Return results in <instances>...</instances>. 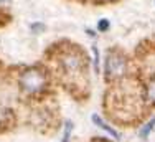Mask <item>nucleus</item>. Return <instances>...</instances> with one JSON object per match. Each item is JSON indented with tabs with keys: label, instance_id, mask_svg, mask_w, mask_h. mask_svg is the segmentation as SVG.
I'll return each instance as SVG.
<instances>
[{
	"label": "nucleus",
	"instance_id": "12",
	"mask_svg": "<svg viewBox=\"0 0 155 142\" xmlns=\"http://www.w3.org/2000/svg\"><path fill=\"white\" fill-rule=\"evenodd\" d=\"M86 33L91 36V38H96V33H97V32H96V30H93V28H86Z\"/></svg>",
	"mask_w": 155,
	"mask_h": 142
},
{
	"label": "nucleus",
	"instance_id": "13",
	"mask_svg": "<svg viewBox=\"0 0 155 142\" xmlns=\"http://www.w3.org/2000/svg\"><path fill=\"white\" fill-rule=\"evenodd\" d=\"M97 3H109V2H116V0H94Z\"/></svg>",
	"mask_w": 155,
	"mask_h": 142
},
{
	"label": "nucleus",
	"instance_id": "1",
	"mask_svg": "<svg viewBox=\"0 0 155 142\" xmlns=\"http://www.w3.org/2000/svg\"><path fill=\"white\" fill-rule=\"evenodd\" d=\"M18 83H20V88L23 93L35 96V94H40V93H43L46 89L48 76L41 68H30V69L21 73Z\"/></svg>",
	"mask_w": 155,
	"mask_h": 142
},
{
	"label": "nucleus",
	"instance_id": "11",
	"mask_svg": "<svg viewBox=\"0 0 155 142\" xmlns=\"http://www.w3.org/2000/svg\"><path fill=\"white\" fill-rule=\"evenodd\" d=\"M10 5H12V0H0V10L8 8Z\"/></svg>",
	"mask_w": 155,
	"mask_h": 142
},
{
	"label": "nucleus",
	"instance_id": "9",
	"mask_svg": "<svg viewBox=\"0 0 155 142\" xmlns=\"http://www.w3.org/2000/svg\"><path fill=\"white\" fill-rule=\"evenodd\" d=\"M30 30L33 32V35H40V33H43L46 30V25L43 22H33L30 25Z\"/></svg>",
	"mask_w": 155,
	"mask_h": 142
},
{
	"label": "nucleus",
	"instance_id": "8",
	"mask_svg": "<svg viewBox=\"0 0 155 142\" xmlns=\"http://www.w3.org/2000/svg\"><path fill=\"white\" fill-rule=\"evenodd\" d=\"M91 51H93V66H94V71L99 74V61H101V56H99L97 45H93V46H91Z\"/></svg>",
	"mask_w": 155,
	"mask_h": 142
},
{
	"label": "nucleus",
	"instance_id": "4",
	"mask_svg": "<svg viewBox=\"0 0 155 142\" xmlns=\"http://www.w3.org/2000/svg\"><path fill=\"white\" fill-rule=\"evenodd\" d=\"M93 122H94L96 126H97V127H101V129H104L106 132H109V134H110V136H112L116 140H119V139H120L119 132H117V130L114 129V127H110V126L107 124V122H104V121H102V119L99 117L97 114H93Z\"/></svg>",
	"mask_w": 155,
	"mask_h": 142
},
{
	"label": "nucleus",
	"instance_id": "7",
	"mask_svg": "<svg viewBox=\"0 0 155 142\" xmlns=\"http://www.w3.org/2000/svg\"><path fill=\"white\" fill-rule=\"evenodd\" d=\"M109 28H110V22L107 18H99L97 23H96V32L97 33H106L109 32Z\"/></svg>",
	"mask_w": 155,
	"mask_h": 142
},
{
	"label": "nucleus",
	"instance_id": "10",
	"mask_svg": "<svg viewBox=\"0 0 155 142\" xmlns=\"http://www.w3.org/2000/svg\"><path fill=\"white\" fill-rule=\"evenodd\" d=\"M71 130H73V122H71V121H66V122H64V136H63V140H61V142H69Z\"/></svg>",
	"mask_w": 155,
	"mask_h": 142
},
{
	"label": "nucleus",
	"instance_id": "6",
	"mask_svg": "<svg viewBox=\"0 0 155 142\" xmlns=\"http://www.w3.org/2000/svg\"><path fill=\"white\" fill-rule=\"evenodd\" d=\"M145 99L149 101V103L155 104V79H152L149 84H147V88H145Z\"/></svg>",
	"mask_w": 155,
	"mask_h": 142
},
{
	"label": "nucleus",
	"instance_id": "3",
	"mask_svg": "<svg viewBox=\"0 0 155 142\" xmlns=\"http://www.w3.org/2000/svg\"><path fill=\"white\" fill-rule=\"evenodd\" d=\"M60 66L66 76H78L84 69V56L78 50H68L60 56Z\"/></svg>",
	"mask_w": 155,
	"mask_h": 142
},
{
	"label": "nucleus",
	"instance_id": "2",
	"mask_svg": "<svg viewBox=\"0 0 155 142\" xmlns=\"http://www.w3.org/2000/svg\"><path fill=\"white\" fill-rule=\"evenodd\" d=\"M127 58L119 50H109L104 61V74L109 81H116L125 76L127 73Z\"/></svg>",
	"mask_w": 155,
	"mask_h": 142
},
{
	"label": "nucleus",
	"instance_id": "5",
	"mask_svg": "<svg viewBox=\"0 0 155 142\" xmlns=\"http://www.w3.org/2000/svg\"><path fill=\"white\" fill-rule=\"evenodd\" d=\"M153 127H155V116L150 119L149 122H147L145 126H143V127L139 129V137H140V139H147V137H149V134L153 130Z\"/></svg>",
	"mask_w": 155,
	"mask_h": 142
}]
</instances>
